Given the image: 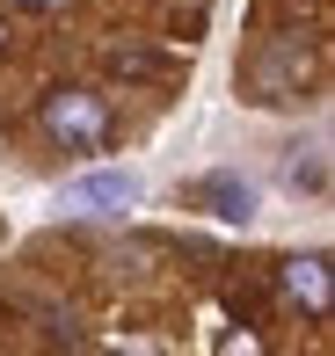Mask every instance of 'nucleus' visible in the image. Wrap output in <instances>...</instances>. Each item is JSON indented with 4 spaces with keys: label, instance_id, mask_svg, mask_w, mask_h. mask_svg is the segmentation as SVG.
Returning <instances> with one entry per match:
<instances>
[{
    "label": "nucleus",
    "instance_id": "obj_6",
    "mask_svg": "<svg viewBox=\"0 0 335 356\" xmlns=\"http://www.w3.org/2000/svg\"><path fill=\"white\" fill-rule=\"evenodd\" d=\"M15 8H37V15H52V8H66V0H15Z\"/></svg>",
    "mask_w": 335,
    "mask_h": 356
},
{
    "label": "nucleus",
    "instance_id": "obj_2",
    "mask_svg": "<svg viewBox=\"0 0 335 356\" xmlns=\"http://www.w3.org/2000/svg\"><path fill=\"white\" fill-rule=\"evenodd\" d=\"M139 204V175L124 168H95V175H73L66 182V211H88V218H117Z\"/></svg>",
    "mask_w": 335,
    "mask_h": 356
},
{
    "label": "nucleus",
    "instance_id": "obj_7",
    "mask_svg": "<svg viewBox=\"0 0 335 356\" xmlns=\"http://www.w3.org/2000/svg\"><path fill=\"white\" fill-rule=\"evenodd\" d=\"M0 44H8V29H0Z\"/></svg>",
    "mask_w": 335,
    "mask_h": 356
},
{
    "label": "nucleus",
    "instance_id": "obj_4",
    "mask_svg": "<svg viewBox=\"0 0 335 356\" xmlns=\"http://www.w3.org/2000/svg\"><path fill=\"white\" fill-rule=\"evenodd\" d=\"M284 291H292L306 313H328V305H335V284H328V262H321V254H299V262H284Z\"/></svg>",
    "mask_w": 335,
    "mask_h": 356
},
{
    "label": "nucleus",
    "instance_id": "obj_3",
    "mask_svg": "<svg viewBox=\"0 0 335 356\" xmlns=\"http://www.w3.org/2000/svg\"><path fill=\"white\" fill-rule=\"evenodd\" d=\"M299 80H306V51L284 37V44H270V51L248 66V95H255V102H292Z\"/></svg>",
    "mask_w": 335,
    "mask_h": 356
},
{
    "label": "nucleus",
    "instance_id": "obj_1",
    "mask_svg": "<svg viewBox=\"0 0 335 356\" xmlns=\"http://www.w3.org/2000/svg\"><path fill=\"white\" fill-rule=\"evenodd\" d=\"M44 131L59 145H73V153H95L109 138V102L88 88H59V95H44Z\"/></svg>",
    "mask_w": 335,
    "mask_h": 356
},
{
    "label": "nucleus",
    "instance_id": "obj_5",
    "mask_svg": "<svg viewBox=\"0 0 335 356\" xmlns=\"http://www.w3.org/2000/svg\"><path fill=\"white\" fill-rule=\"evenodd\" d=\"M197 204H204L212 218H233V225H241V218L255 211V189L241 182V175H204V182H197Z\"/></svg>",
    "mask_w": 335,
    "mask_h": 356
}]
</instances>
